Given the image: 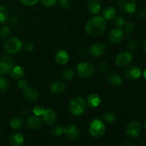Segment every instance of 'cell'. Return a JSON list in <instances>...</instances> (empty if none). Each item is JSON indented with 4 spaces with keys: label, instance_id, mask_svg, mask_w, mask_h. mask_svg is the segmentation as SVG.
<instances>
[{
    "label": "cell",
    "instance_id": "cell-1",
    "mask_svg": "<svg viewBox=\"0 0 146 146\" xmlns=\"http://www.w3.org/2000/svg\"><path fill=\"white\" fill-rule=\"evenodd\" d=\"M106 21L102 17H94L90 19L86 24V32L92 36L101 35L105 31Z\"/></svg>",
    "mask_w": 146,
    "mask_h": 146
},
{
    "label": "cell",
    "instance_id": "cell-2",
    "mask_svg": "<svg viewBox=\"0 0 146 146\" xmlns=\"http://www.w3.org/2000/svg\"><path fill=\"white\" fill-rule=\"evenodd\" d=\"M86 108V101L81 97H75L69 103L68 109L70 113L75 116L81 115L85 112Z\"/></svg>",
    "mask_w": 146,
    "mask_h": 146
},
{
    "label": "cell",
    "instance_id": "cell-3",
    "mask_svg": "<svg viewBox=\"0 0 146 146\" xmlns=\"http://www.w3.org/2000/svg\"><path fill=\"white\" fill-rule=\"evenodd\" d=\"M106 132V125L101 120L95 118L89 125V133L94 138H100Z\"/></svg>",
    "mask_w": 146,
    "mask_h": 146
},
{
    "label": "cell",
    "instance_id": "cell-4",
    "mask_svg": "<svg viewBox=\"0 0 146 146\" xmlns=\"http://www.w3.org/2000/svg\"><path fill=\"white\" fill-rule=\"evenodd\" d=\"M23 43L17 37H12L6 41L4 43V51L9 54H14L19 52L22 48Z\"/></svg>",
    "mask_w": 146,
    "mask_h": 146
},
{
    "label": "cell",
    "instance_id": "cell-5",
    "mask_svg": "<svg viewBox=\"0 0 146 146\" xmlns=\"http://www.w3.org/2000/svg\"><path fill=\"white\" fill-rule=\"evenodd\" d=\"M76 71L80 77L87 78L94 75L95 73V67L89 62H81L77 66Z\"/></svg>",
    "mask_w": 146,
    "mask_h": 146
},
{
    "label": "cell",
    "instance_id": "cell-6",
    "mask_svg": "<svg viewBox=\"0 0 146 146\" xmlns=\"http://www.w3.org/2000/svg\"><path fill=\"white\" fill-rule=\"evenodd\" d=\"M118 7L123 13L131 14L136 9L135 0H118Z\"/></svg>",
    "mask_w": 146,
    "mask_h": 146
},
{
    "label": "cell",
    "instance_id": "cell-7",
    "mask_svg": "<svg viewBox=\"0 0 146 146\" xmlns=\"http://www.w3.org/2000/svg\"><path fill=\"white\" fill-rule=\"evenodd\" d=\"M14 59L9 55H4L0 58V69L1 73L4 74H9L14 66Z\"/></svg>",
    "mask_w": 146,
    "mask_h": 146
},
{
    "label": "cell",
    "instance_id": "cell-8",
    "mask_svg": "<svg viewBox=\"0 0 146 146\" xmlns=\"http://www.w3.org/2000/svg\"><path fill=\"white\" fill-rule=\"evenodd\" d=\"M142 131V125L138 121H133L128 124L125 129V133L128 136L135 138L139 136Z\"/></svg>",
    "mask_w": 146,
    "mask_h": 146
},
{
    "label": "cell",
    "instance_id": "cell-9",
    "mask_svg": "<svg viewBox=\"0 0 146 146\" xmlns=\"http://www.w3.org/2000/svg\"><path fill=\"white\" fill-rule=\"evenodd\" d=\"M125 38L123 31L121 28H114L108 34V40L112 44H118L122 42Z\"/></svg>",
    "mask_w": 146,
    "mask_h": 146
},
{
    "label": "cell",
    "instance_id": "cell-10",
    "mask_svg": "<svg viewBox=\"0 0 146 146\" xmlns=\"http://www.w3.org/2000/svg\"><path fill=\"white\" fill-rule=\"evenodd\" d=\"M141 76V68L136 66H131L128 67L124 71V76L127 80L129 81H135L138 80Z\"/></svg>",
    "mask_w": 146,
    "mask_h": 146
},
{
    "label": "cell",
    "instance_id": "cell-11",
    "mask_svg": "<svg viewBox=\"0 0 146 146\" xmlns=\"http://www.w3.org/2000/svg\"><path fill=\"white\" fill-rule=\"evenodd\" d=\"M63 133L65 134L69 140L75 141L80 137V130L76 125H69L64 128Z\"/></svg>",
    "mask_w": 146,
    "mask_h": 146
},
{
    "label": "cell",
    "instance_id": "cell-12",
    "mask_svg": "<svg viewBox=\"0 0 146 146\" xmlns=\"http://www.w3.org/2000/svg\"><path fill=\"white\" fill-rule=\"evenodd\" d=\"M133 59V55L128 51H123L118 54L115 58V64L118 66H125L128 65Z\"/></svg>",
    "mask_w": 146,
    "mask_h": 146
},
{
    "label": "cell",
    "instance_id": "cell-13",
    "mask_svg": "<svg viewBox=\"0 0 146 146\" xmlns=\"http://www.w3.org/2000/svg\"><path fill=\"white\" fill-rule=\"evenodd\" d=\"M43 121H44L46 125H52L55 123L56 121L57 115L56 113L51 108H47L45 109L44 113L42 114Z\"/></svg>",
    "mask_w": 146,
    "mask_h": 146
},
{
    "label": "cell",
    "instance_id": "cell-14",
    "mask_svg": "<svg viewBox=\"0 0 146 146\" xmlns=\"http://www.w3.org/2000/svg\"><path fill=\"white\" fill-rule=\"evenodd\" d=\"M23 95L27 101L31 103L36 102L38 98V91L32 87H27L23 89Z\"/></svg>",
    "mask_w": 146,
    "mask_h": 146
},
{
    "label": "cell",
    "instance_id": "cell-15",
    "mask_svg": "<svg viewBox=\"0 0 146 146\" xmlns=\"http://www.w3.org/2000/svg\"><path fill=\"white\" fill-rule=\"evenodd\" d=\"M106 51V46L102 43L94 44L89 48V52L94 57H100L104 55Z\"/></svg>",
    "mask_w": 146,
    "mask_h": 146
},
{
    "label": "cell",
    "instance_id": "cell-16",
    "mask_svg": "<svg viewBox=\"0 0 146 146\" xmlns=\"http://www.w3.org/2000/svg\"><path fill=\"white\" fill-rule=\"evenodd\" d=\"M54 60L59 65H66L69 60V55L65 50H59L56 53Z\"/></svg>",
    "mask_w": 146,
    "mask_h": 146
},
{
    "label": "cell",
    "instance_id": "cell-17",
    "mask_svg": "<svg viewBox=\"0 0 146 146\" xmlns=\"http://www.w3.org/2000/svg\"><path fill=\"white\" fill-rule=\"evenodd\" d=\"M42 122L38 116L34 115V116H29L27 119V125L30 130L36 131L41 127Z\"/></svg>",
    "mask_w": 146,
    "mask_h": 146
},
{
    "label": "cell",
    "instance_id": "cell-18",
    "mask_svg": "<svg viewBox=\"0 0 146 146\" xmlns=\"http://www.w3.org/2000/svg\"><path fill=\"white\" fill-rule=\"evenodd\" d=\"M66 88V85L64 81H55L51 84L50 91L53 94H59L64 91Z\"/></svg>",
    "mask_w": 146,
    "mask_h": 146
},
{
    "label": "cell",
    "instance_id": "cell-19",
    "mask_svg": "<svg viewBox=\"0 0 146 146\" xmlns=\"http://www.w3.org/2000/svg\"><path fill=\"white\" fill-rule=\"evenodd\" d=\"M9 143L10 145L13 146H20L22 145L24 142V138L21 133H13L9 136Z\"/></svg>",
    "mask_w": 146,
    "mask_h": 146
},
{
    "label": "cell",
    "instance_id": "cell-20",
    "mask_svg": "<svg viewBox=\"0 0 146 146\" xmlns=\"http://www.w3.org/2000/svg\"><path fill=\"white\" fill-rule=\"evenodd\" d=\"M106 81H108V84L118 86L121 85L123 84V80L122 76L120 74L113 73V74H110L107 76Z\"/></svg>",
    "mask_w": 146,
    "mask_h": 146
},
{
    "label": "cell",
    "instance_id": "cell-21",
    "mask_svg": "<svg viewBox=\"0 0 146 146\" xmlns=\"http://www.w3.org/2000/svg\"><path fill=\"white\" fill-rule=\"evenodd\" d=\"M88 9L91 14H99L101 9V4L99 0H89L88 2Z\"/></svg>",
    "mask_w": 146,
    "mask_h": 146
},
{
    "label": "cell",
    "instance_id": "cell-22",
    "mask_svg": "<svg viewBox=\"0 0 146 146\" xmlns=\"http://www.w3.org/2000/svg\"><path fill=\"white\" fill-rule=\"evenodd\" d=\"M101 102V99L98 94H92L89 95L87 98V103L88 106L91 108H96L100 105Z\"/></svg>",
    "mask_w": 146,
    "mask_h": 146
},
{
    "label": "cell",
    "instance_id": "cell-23",
    "mask_svg": "<svg viewBox=\"0 0 146 146\" xmlns=\"http://www.w3.org/2000/svg\"><path fill=\"white\" fill-rule=\"evenodd\" d=\"M10 74L14 79H21L24 76V70L20 66H14L10 71Z\"/></svg>",
    "mask_w": 146,
    "mask_h": 146
},
{
    "label": "cell",
    "instance_id": "cell-24",
    "mask_svg": "<svg viewBox=\"0 0 146 146\" xmlns=\"http://www.w3.org/2000/svg\"><path fill=\"white\" fill-rule=\"evenodd\" d=\"M116 15V10L113 7H107L102 12V17L105 20H111Z\"/></svg>",
    "mask_w": 146,
    "mask_h": 146
},
{
    "label": "cell",
    "instance_id": "cell-25",
    "mask_svg": "<svg viewBox=\"0 0 146 146\" xmlns=\"http://www.w3.org/2000/svg\"><path fill=\"white\" fill-rule=\"evenodd\" d=\"M23 125V121L19 117H13L9 121V126L14 130H19Z\"/></svg>",
    "mask_w": 146,
    "mask_h": 146
},
{
    "label": "cell",
    "instance_id": "cell-26",
    "mask_svg": "<svg viewBox=\"0 0 146 146\" xmlns=\"http://www.w3.org/2000/svg\"><path fill=\"white\" fill-rule=\"evenodd\" d=\"M8 19V11L4 6H0V24L5 23Z\"/></svg>",
    "mask_w": 146,
    "mask_h": 146
},
{
    "label": "cell",
    "instance_id": "cell-27",
    "mask_svg": "<svg viewBox=\"0 0 146 146\" xmlns=\"http://www.w3.org/2000/svg\"><path fill=\"white\" fill-rule=\"evenodd\" d=\"M102 118L105 122L111 123H113L115 121L116 117L113 112H106L103 114Z\"/></svg>",
    "mask_w": 146,
    "mask_h": 146
},
{
    "label": "cell",
    "instance_id": "cell-28",
    "mask_svg": "<svg viewBox=\"0 0 146 146\" xmlns=\"http://www.w3.org/2000/svg\"><path fill=\"white\" fill-rule=\"evenodd\" d=\"M74 73L71 68H66L62 71L61 74V77L63 79L65 80H71L74 78Z\"/></svg>",
    "mask_w": 146,
    "mask_h": 146
},
{
    "label": "cell",
    "instance_id": "cell-29",
    "mask_svg": "<svg viewBox=\"0 0 146 146\" xmlns=\"http://www.w3.org/2000/svg\"><path fill=\"white\" fill-rule=\"evenodd\" d=\"M9 81L7 78L0 76V92L6 91L9 88Z\"/></svg>",
    "mask_w": 146,
    "mask_h": 146
},
{
    "label": "cell",
    "instance_id": "cell-30",
    "mask_svg": "<svg viewBox=\"0 0 146 146\" xmlns=\"http://www.w3.org/2000/svg\"><path fill=\"white\" fill-rule=\"evenodd\" d=\"M125 21L122 17L121 16H116L115 15L113 18V24H115V26L118 27H123L124 24H125Z\"/></svg>",
    "mask_w": 146,
    "mask_h": 146
},
{
    "label": "cell",
    "instance_id": "cell-31",
    "mask_svg": "<svg viewBox=\"0 0 146 146\" xmlns=\"http://www.w3.org/2000/svg\"><path fill=\"white\" fill-rule=\"evenodd\" d=\"M10 35V29L7 26H4L0 28V37L6 38Z\"/></svg>",
    "mask_w": 146,
    "mask_h": 146
},
{
    "label": "cell",
    "instance_id": "cell-32",
    "mask_svg": "<svg viewBox=\"0 0 146 146\" xmlns=\"http://www.w3.org/2000/svg\"><path fill=\"white\" fill-rule=\"evenodd\" d=\"M123 27L124 29H125V32L128 33V34L133 32L135 29V24L132 22H125Z\"/></svg>",
    "mask_w": 146,
    "mask_h": 146
},
{
    "label": "cell",
    "instance_id": "cell-33",
    "mask_svg": "<svg viewBox=\"0 0 146 146\" xmlns=\"http://www.w3.org/2000/svg\"><path fill=\"white\" fill-rule=\"evenodd\" d=\"M63 131H64V128L61 126H56L55 128H54L51 131V134H52L53 136L54 137H59L61 136V134L63 133Z\"/></svg>",
    "mask_w": 146,
    "mask_h": 146
},
{
    "label": "cell",
    "instance_id": "cell-34",
    "mask_svg": "<svg viewBox=\"0 0 146 146\" xmlns=\"http://www.w3.org/2000/svg\"><path fill=\"white\" fill-rule=\"evenodd\" d=\"M44 111H45L44 108V107L41 106H35L34 108H33V113H34V115H36V116L42 115V114L44 113Z\"/></svg>",
    "mask_w": 146,
    "mask_h": 146
},
{
    "label": "cell",
    "instance_id": "cell-35",
    "mask_svg": "<svg viewBox=\"0 0 146 146\" xmlns=\"http://www.w3.org/2000/svg\"><path fill=\"white\" fill-rule=\"evenodd\" d=\"M139 46V42L138 40L136 39H133L128 44V48L131 51H135Z\"/></svg>",
    "mask_w": 146,
    "mask_h": 146
},
{
    "label": "cell",
    "instance_id": "cell-36",
    "mask_svg": "<svg viewBox=\"0 0 146 146\" xmlns=\"http://www.w3.org/2000/svg\"><path fill=\"white\" fill-rule=\"evenodd\" d=\"M58 1H59L60 6L61 7V8H63L64 9H68L71 5L70 0H58Z\"/></svg>",
    "mask_w": 146,
    "mask_h": 146
},
{
    "label": "cell",
    "instance_id": "cell-37",
    "mask_svg": "<svg viewBox=\"0 0 146 146\" xmlns=\"http://www.w3.org/2000/svg\"><path fill=\"white\" fill-rule=\"evenodd\" d=\"M58 1V0H41L43 5H44L45 7H47L54 6L56 4Z\"/></svg>",
    "mask_w": 146,
    "mask_h": 146
},
{
    "label": "cell",
    "instance_id": "cell-38",
    "mask_svg": "<svg viewBox=\"0 0 146 146\" xmlns=\"http://www.w3.org/2000/svg\"><path fill=\"white\" fill-rule=\"evenodd\" d=\"M99 69L101 72L105 74V73L108 72V70H109V65L106 62L101 63L99 65Z\"/></svg>",
    "mask_w": 146,
    "mask_h": 146
},
{
    "label": "cell",
    "instance_id": "cell-39",
    "mask_svg": "<svg viewBox=\"0 0 146 146\" xmlns=\"http://www.w3.org/2000/svg\"><path fill=\"white\" fill-rule=\"evenodd\" d=\"M17 86L21 89H24L27 87H28V82L26 80L21 78V79H19L18 83H17Z\"/></svg>",
    "mask_w": 146,
    "mask_h": 146
},
{
    "label": "cell",
    "instance_id": "cell-40",
    "mask_svg": "<svg viewBox=\"0 0 146 146\" xmlns=\"http://www.w3.org/2000/svg\"><path fill=\"white\" fill-rule=\"evenodd\" d=\"M9 22L11 25L12 26H17L19 23V19L17 17L15 16H11L9 19Z\"/></svg>",
    "mask_w": 146,
    "mask_h": 146
},
{
    "label": "cell",
    "instance_id": "cell-41",
    "mask_svg": "<svg viewBox=\"0 0 146 146\" xmlns=\"http://www.w3.org/2000/svg\"><path fill=\"white\" fill-rule=\"evenodd\" d=\"M21 4L26 6H32L36 4L39 0H19Z\"/></svg>",
    "mask_w": 146,
    "mask_h": 146
},
{
    "label": "cell",
    "instance_id": "cell-42",
    "mask_svg": "<svg viewBox=\"0 0 146 146\" xmlns=\"http://www.w3.org/2000/svg\"><path fill=\"white\" fill-rule=\"evenodd\" d=\"M138 17L141 19H146V9H141L138 11Z\"/></svg>",
    "mask_w": 146,
    "mask_h": 146
},
{
    "label": "cell",
    "instance_id": "cell-43",
    "mask_svg": "<svg viewBox=\"0 0 146 146\" xmlns=\"http://www.w3.org/2000/svg\"><path fill=\"white\" fill-rule=\"evenodd\" d=\"M34 46L31 43H28L25 45V49L27 51H29V52H31V51H34Z\"/></svg>",
    "mask_w": 146,
    "mask_h": 146
},
{
    "label": "cell",
    "instance_id": "cell-44",
    "mask_svg": "<svg viewBox=\"0 0 146 146\" xmlns=\"http://www.w3.org/2000/svg\"><path fill=\"white\" fill-rule=\"evenodd\" d=\"M133 145H134L133 143H132V142H131V141H125V142H124L123 143V145H126V146Z\"/></svg>",
    "mask_w": 146,
    "mask_h": 146
},
{
    "label": "cell",
    "instance_id": "cell-45",
    "mask_svg": "<svg viewBox=\"0 0 146 146\" xmlns=\"http://www.w3.org/2000/svg\"><path fill=\"white\" fill-rule=\"evenodd\" d=\"M143 50L146 52V41H145V43H144L143 44Z\"/></svg>",
    "mask_w": 146,
    "mask_h": 146
},
{
    "label": "cell",
    "instance_id": "cell-46",
    "mask_svg": "<svg viewBox=\"0 0 146 146\" xmlns=\"http://www.w3.org/2000/svg\"><path fill=\"white\" fill-rule=\"evenodd\" d=\"M143 77H144V78H145V79H146V69L145 70V71H144L143 74Z\"/></svg>",
    "mask_w": 146,
    "mask_h": 146
},
{
    "label": "cell",
    "instance_id": "cell-47",
    "mask_svg": "<svg viewBox=\"0 0 146 146\" xmlns=\"http://www.w3.org/2000/svg\"><path fill=\"white\" fill-rule=\"evenodd\" d=\"M144 128H145V130L146 131V121H145V123H144Z\"/></svg>",
    "mask_w": 146,
    "mask_h": 146
},
{
    "label": "cell",
    "instance_id": "cell-48",
    "mask_svg": "<svg viewBox=\"0 0 146 146\" xmlns=\"http://www.w3.org/2000/svg\"><path fill=\"white\" fill-rule=\"evenodd\" d=\"M1 128H0V134H1Z\"/></svg>",
    "mask_w": 146,
    "mask_h": 146
},
{
    "label": "cell",
    "instance_id": "cell-49",
    "mask_svg": "<svg viewBox=\"0 0 146 146\" xmlns=\"http://www.w3.org/2000/svg\"><path fill=\"white\" fill-rule=\"evenodd\" d=\"M1 69H0V75H1Z\"/></svg>",
    "mask_w": 146,
    "mask_h": 146
},
{
    "label": "cell",
    "instance_id": "cell-50",
    "mask_svg": "<svg viewBox=\"0 0 146 146\" xmlns=\"http://www.w3.org/2000/svg\"><path fill=\"white\" fill-rule=\"evenodd\" d=\"M144 1H145V2H146V0H144Z\"/></svg>",
    "mask_w": 146,
    "mask_h": 146
}]
</instances>
